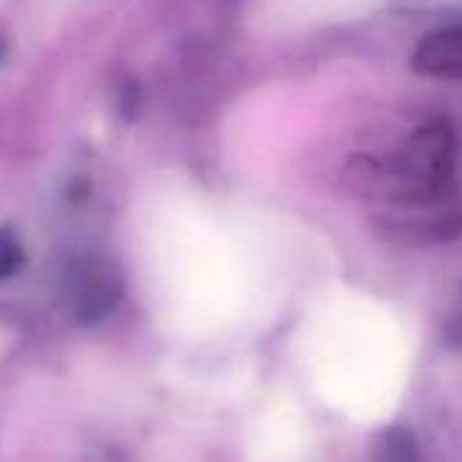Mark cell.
Segmentation results:
<instances>
[{
	"label": "cell",
	"mask_w": 462,
	"mask_h": 462,
	"mask_svg": "<svg viewBox=\"0 0 462 462\" xmlns=\"http://www.w3.org/2000/svg\"><path fill=\"white\" fill-rule=\"evenodd\" d=\"M451 131L443 123L419 128L392 161H359L351 180L359 190L389 193L402 204H424L438 199L451 177Z\"/></svg>",
	"instance_id": "6da1fadb"
},
{
	"label": "cell",
	"mask_w": 462,
	"mask_h": 462,
	"mask_svg": "<svg viewBox=\"0 0 462 462\" xmlns=\"http://www.w3.org/2000/svg\"><path fill=\"white\" fill-rule=\"evenodd\" d=\"M20 262V254H17V245L12 240H0V275H6L17 267Z\"/></svg>",
	"instance_id": "3957f363"
},
{
	"label": "cell",
	"mask_w": 462,
	"mask_h": 462,
	"mask_svg": "<svg viewBox=\"0 0 462 462\" xmlns=\"http://www.w3.org/2000/svg\"><path fill=\"white\" fill-rule=\"evenodd\" d=\"M413 69L427 77L462 82V28H443L424 36L413 52Z\"/></svg>",
	"instance_id": "7a4b0ae2"
}]
</instances>
